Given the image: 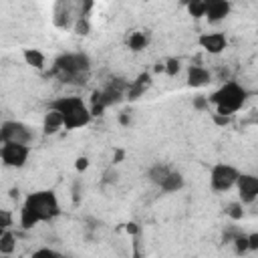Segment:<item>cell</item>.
<instances>
[{
    "mask_svg": "<svg viewBox=\"0 0 258 258\" xmlns=\"http://www.w3.org/2000/svg\"><path fill=\"white\" fill-rule=\"evenodd\" d=\"M129 121H131V119H129L127 113H121V115H119V123H121V125H129Z\"/></svg>",
    "mask_w": 258,
    "mask_h": 258,
    "instance_id": "obj_33",
    "label": "cell"
},
{
    "mask_svg": "<svg viewBox=\"0 0 258 258\" xmlns=\"http://www.w3.org/2000/svg\"><path fill=\"white\" fill-rule=\"evenodd\" d=\"M14 250H16V236L10 230H2V234H0V254L10 256Z\"/></svg>",
    "mask_w": 258,
    "mask_h": 258,
    "instance_id": "obj_17",
    "label": "cell"
},
{
    "mask_svg": "<svg viewBox=\"0 0 258 258\" xmlns=\"http://www.w3.org/2000/svg\"><path fill=\"white\" fill-rule=\"evenodd\" d=\"M48 75L64 85H85L91 75V58L87 52H64L56 56Z\"/></svg>",
    "mask_w": 258,
    "mask_h": 258,
    "instance_id": "obj_2",
    "label": "cell"
},
{
    "mask_svg": "<svg viewBox=\"0 0 258 258\" xmlns=\"http://www.w3.org/2000/svg\"><path fill=\"white\" fill-rule=\"evenodd\" d=\"M240 171L230 163H216L210 171V185L214 191H228L238 183Z\"/></svg>",
    "mask_w": 258,
    "mask_h": 258,
    "instance_id": "obj_5",
    "label": "cell"
},
{
    "mask_svg": "<svg viewBox=\"0 0 258 258\" xmlns=\"http://www.w3.org/2000/svg\"><path fill=\"white\" fill-rule=\"evenodd\" d=\"M185 8H187V14L194 16V18H202V16H206V2H204V0L187 2Z\"/></svg>",
    "mask_w": 258,
    "mask_h": 258,
    "instance_id": "obj_20",
    "label": "cell"
},
{
    "mask_svg": "<svg viewBox=\"0 0 258 258\" xmlns=\"http://www.w3.org/2000/svg\"><path fill=\"white\" fill-rule=\"evenodd\" d=\"M10 226H12V212L10 210H0V228L10 230Z\"/></svg>",
    "mask_w": 258,
    "mask_h": 258,
    "instance_id": "obj_26",
    "label": "cell"
},
{
    "mask_svg": "<svg viewBox=\"0 0 258 258\" xmlns=\"http://www.w3.org/2000/svg\"><path fill=\"white\" fill-rule=\"evenodd\" d=\"M75 167H77V171H85V169L89 167V159H87V157H79V159L75 161Z\"/></svg>",
    "mask_w": 258,
    "mask_h": 258,
    "instance_id": "obj_29",
    "label": "cell"
},
{
    "mask_svg": "<svg viewBox=\"0 0 258 258\" xmlns=\"http://www.w3.org/2000/svg\"><path fill=\"white\" fill-rule=\"evenodd\" d=\"M171 171H173V169H171L169 165H165V163H155V165H151V167L147 169V177H149L151 183H155L157 187H161L163 181L169 177Z\"/></svg>",
    "mask_w": 258,
    "mask_h": 258,
    "instance_id": "obj_15",
    "label": "cell"
},
{
    "mask_svg": "<svg viewBox=\"0 0 258 258\" xmlns=\"http://www.w3.org/2000/svg\"><path fill=\"white\" fill-rule=\"evenodd\" d=\"M60 127H64L62 115H60L58 111H54V109H48V111L44 113V119H42V131H44L46 135H52V133H56Z\"/></svg>",
    "mask_w": 258,
    "mask_h": 258,
    "instance_id": "obj_13",
    "label": "cell"
},
{
    "mask_svg": "<svg viewBox=\"0 0 258 258\" xmlns=\"http://www.w3.org/2000/svg\"><path fill=\"white\" fill-rule=\"evenodd\" d=\"M0 139H2V143L30 145V141L34 139V133L28 125H24L20 121H4L0 127Z\"/></svg>",
    "mask_w": 258,
    "mask_h": 258,
    "instance_id": "obj_6",
    "label": "cell"
},
{
    "mask_svg": "<svg viewBox=\"0 0 258 258\" xmlns=\"http://www.w3.org/2000/svg\"><path fill=\"white\" fill-rule=\"evenodd\" d=\"M89 30H91L89 16H77V20H75V32L81 34V36H85V34H89Z\"/></svg>",
    "mask_w": 258,
    "mask_h": 258,
    "instance_id": "obj_23",
    "label": "cell"
},
{
    "mask_svg": "<svg viewBox=\"0 0 258 258\" xmlns=\"http://www.w3.org/2000/svg\"><path fill=\"white\" fill-rule=\"evenodd\" d=\"M194 107H196V109H200V111H204V109H208V107H210V99L200 95V97H196V99H194Z\"/></svg>",
    "mask_w": 258,
    "mask_h": 258,
    "instance_id": "obj_27",
    "label": "cell"
},
{
    "mask_svg": "<svg viewBox=\"0 0 258 258\" xmlns=\"http://www.w3.org/2000/svg\"><path fill=\"white\" fill-rule=\"evenodd\" d=\"M232 244H234V252H236L238 256H242V254H246V252L250 250V246H248V236H246V234H242V232L234 238V242H232Z\"/></svg>",
    "mask_w": 258,
    "mask_h": 258,
    "instance_id": "obj_22",
    "label": "cell"
},
{
    "mask_svg": "<svg viewBox=\"0 0 258 258\" xmlns=\"http://www.w3.org/2000/svg\"><path fill=\"white\" fill-rule=\"evenodd\" d=\"M248 246H250V250H252V252H256V250H258V232L248 234Z\"/></svg>",
    "mask_w": 258,
    "mask_h": 258,
    "instance_id": "obj_28",
    "label": "cell"
},
{
    "mask_svg": "<svg viewBox=\"0 0 258 258\" xmlns=\"http://www.w3.org/2000/svg\"><path fill=\"white\" fill-rule=\"evenodd\" d=\"M147 87H149V73H141L135 81L129 83V89H127L125 97H127L129 101H135V99H139V97L145 93Z\"/></svg>",
    "mask_w": 258,
    "mask_h": 258,
    "instance_id": "obj_14",
    "label": "cell"
},
{
    "mask_svg": "<svg viewBox=\"0 0 258 258\" xmlns=\"http://www.w3.org/2000/svg\"><path fill=\"white\" fill-rule=\"evenodd\" d=\"M125 230H127L131 236H139V226H137V224H133V222L125 224Z\"/></svg>",
    "mask_w": 258,
    "mask_h": 258,
    "instance_id": "obj_30",
    "label": "cell"
},
{
    "mask_svg": "<svg viewBox=\"0 0 258 258\" xmlns=\"http://www.w3.org/2000/svg\"><path fill=\"white\" fill-rule=\"evenodd\" d=\"M147 44H149V34L143 32V30H135V32H131V34L127 36V46H129V50H133V52L143 50Z\"/></svg>",
    "mask_w": 258,
    "mask_h": 258,
    "instance_id": "obj_16",
    "label": "cell"
},
{
    "mask_svg": "<svg viewBox=\"0 0 258 258\" xmlns=\"http://www.w3.org/2000/svg\"><path fill=\"white\" fill-rule=\"evenodd\" d=\"M133 258H141V252H139V236H133Z\"/></svg>",
    "mask_w": 258,
    "mask_h": 258,
    "instance_id": "obj_32",
    "label": "cell"
},
{
    "mask_svg": "<svg viewBox=\"0 0 258 258\" xmlns=\"http://www.w3.org/2000/svg\"><path fill=\"white\" fill-rule=\"evenodd\" d=\"M48 109H54V111H58L62 115L64 129H81V127H87L93 121L89 105L81 97H75V95L54 99L48 105Z\"/></svg>",
    "mask_w": 258,
    "mask_h": 258,
    "instance_id": "obj_3",
    "label": "cell"
},
{
    "mask_svg": "<svg viewBox=\"0 0 258 258\" xmlns=\"http://www.w3.org/2000/svg\"><path fill=\"white\" fill-rule=\"evenodd\" d=\"M77 16L73 14V4L71 2H56L54 4V12H52V22L56 28L67 30L71 26H75Z\"/></svg>",
    "mask_w": 258,
    "mask_h": 258,
    "instance_id": "obj_9",
    "label": "cell"
},
{
    "mask_svg": "<svg viewBox=\"0 0 258 258\" xmlns=\"http://www.w3.org/2000/svg\"><path fill=\"white\" fill-rule=\"evenodd\" d=\"M236 189H238L240 204L250 206V204H256L258 202V177L256 175L240 173L238 183H236Z\"/></svg>",
    "mask_w": 258,
    "mask_h": 258,
    "instance_id": "obj_8",
    "label": "cell"
},
{
    "mask_svg": "<svg viewBox=\"0 0 258 258\" xmlns=\"http://www.w3.org/2000/svg\"><path fill=\"white\" fill-rule=\"evenodd\" d=\"M232 10V4L228 0H206V18L208 22H220L224 20Z\"/></svg>",
    "mask_w": 258,
    "mask_h": 258,
    "instance_id": "obj_11",
    "label": "cell"
},
{
    "mask_svg": "<svg viewBox=\"0 0 258 258\" xmlns=\"http://www.w3.org/2000/svg\"><path fill=\"white\" fill-rule=\"evenodd\" d=\"M179 69H181L179 58H167V60H165V73H167L169 77H175V75L179 73Z\"/></svg>",
    "mask_w": 258,
    "mask_h": 258,
    "instance_id": "obj_25",
    "label": "cell"
},
{
    "mask_svg": "<svg viewBox=\"0 0 258 258\" xmlns=\"http://www.w3.org/2000/svg\"><path fill=\"white\" fill-rule=\"evenodd\" d=\"M226 216L232 218L234 222L242 220V218H244V208H242V204H240V202H230V204L226 206Z\"/></svg>",
    "mask_w": 258,
    "mask_h": 258,
    "instance_id": "obj_21",
    "label": "cell"
},
{
    "mask_svg": "<svg viewBox=\"0 0 258 258\" xmlns=\"http://www.w3.org/2000/svg\"><path fill=\"white\" fill-rule=\"evenodd\" d=\"M198 42H200V46H202L206 52H210V54H220V52H224V48L228 46V38H226L224 32H206V34H202V36L198 38Z\"/></svg>",
    "mask_w": 258,
    "mask_h": 258,
    "instance_id": "obj_10",
    "label": "cell"
},
{
    "mask_svg": "<svg viewBox=\"0 0 258 258\" xmlns=\"http://www.w3.org/2000/svg\"><path fill=\"white\" fill-rule=\"evenodd\" d=\"M22 56L26 60V64L34 67V69H44V54L36 48H24L22 50Z\"/></svg>",
    "mask_w": 258,
    "mask_h": 258,
    "instance_id": "obj_18",
    "label": "cell"
},
{
    "mask_svg": "<svg viewBox=\"0 0 258 258\" xmlns=\"http://www.w3.org/2000/svg\"><path fill=\"white\" fill-rule=\"evenodd\" d=\"M183 175L179 173V171H171L169 173V177L163 181V185H161V189L163 191H177V189H181L183 187Z\"/></svg>",
    "mask_w": 258,
    "mask_h": 258,
    "instance_id": "obj_19",
    "label": "cell"
},
{
    "mask_svg": "<svg viewBox=\"0 0 258 258\" xmlns=\"http://www.w3.org/2000/svg\"><path fill=\"white\" fill-rule=\"evenodd\" d=\"M210 79H212V75H210L208 69H204L200 64H189L187 67V85L189 87H204V85L210 83Z\"/></svg>",
    "mask_w": 258,
    "mask_h": 258,
    "instance_id": "obj_12",
    "label": "cell"
},
{
    "mask_svg": "<svg viewBox=\"0 0 258 258\" xmlns=\"http://www.w3.org/2000/svg\"><path fill=\"white\" fill-rule=\"evenodd\" d=\"M212 117H214V121H216L218 125H228V123H230V117H224V115H218V113H214Z\"/></svg>",
    "mask_w": 258,
    "mask_h": 258,
    "instance_id": "obj_31",
    "label": "cell"
},
{
    "mask_svg": "<svg viewBox=\"0 0 258 258\" xmlns=\"http://www.w3.org/2000/svg\"><path fill=\"white\" fill-rule=\"evenodd\" d=\"M30 155V147L22 143H2L0 159L6 167H22Z\"/></svg>",
    "mask_w": 258,
    "mask_h": 258,
    "instance_id": "obj_7",
    "label": "cell"
},
{
    "mask_svg": "<svg viewBox=\"0 0 258 258\" xmlns=\"http://www.w3.org/2000/svg\"><path fill=\"white\" fill-rule=\"evenodd\" d=\"M121 159H123V151H117V153H115V163H119Z\"/></svg>",
    "mask_w": 258,
    "mask_h": 258,
    "instance_id": "obj_34",
    "label": "cell"
},
{
    "mask_svg": "<svg viewBox=\"0 0 258 258\" xmlns=\"http://www.w3.org/2000/svg\"><path fill=\"white\" fill-rule=\"evenodd\" d=\"M246 97H248V91L236 83V81H226L222 83L220 89H216L208 99L210 103L216 105V113L218 115H224V117H232L236 111L242 109V105L246 103Z\"/></svg>",
    "mask_w": 258,
    "mask_h": 258,
    "instance_id": "obj_4",
    "label": "cell"
},
{
    "mask_svg": "<svg viewBox=\"0 0 258 258\" xmlns=\"http://www.w3.org/2000/svg\"><path fill=\"white\" fill-rule=\"evenodd\" d=\"M32 258H64V254H60V252H56L52 248H38L32 254Z\"/></svg>",
    "mask_w": 258,
    "mask_h": 258,
    "instance_id": "obj_24",
    "label": "cell"
},
{
    "mask_svg": "<svg viewBox=\"0 0 258 258\" xmlns=\"http://www.w3.org/2000/svg\"><path fill=\"white\" fill-rule=\"evenodd\" d=\"M58 214H60V206H58L54 191H50V189L32 191L26 196V200L20 208V226L24 230H30L38 222L54 220Z\"/></svg>",
    "mask_w": 258,
    "mask_h": 258,
    "instance_id": "obj_1",
    "label": "cell"
}]
</instances>
